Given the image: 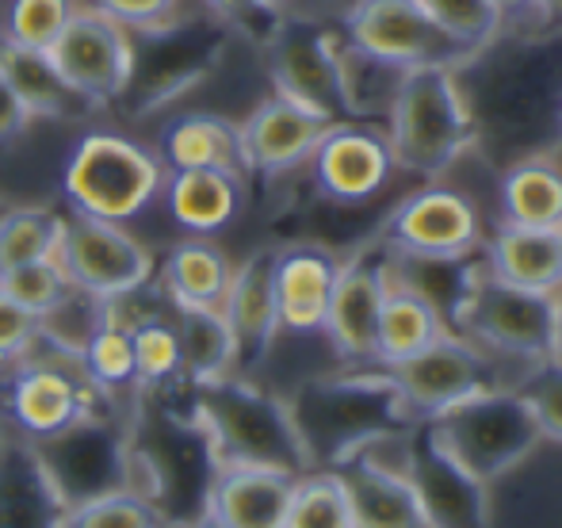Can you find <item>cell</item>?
Here are the masks:
<instances>
[{
	"mask_svg": "<svg viewBox=\"0 0 562 528\" xmlns=\"http://www.w3.org/2000/svg\"><path fill=\"white\" fill-rule=\"evenodd\" d=\"M172 326L180 337L184 383H211L234 375L237 341L218 306H172Z\"/></svg>",
	"mask_w": 562,
	"mask_h": 528,
	"instance_id": "31",
	"label": "cell"
},
{
	"mask_svg": "<svg viewBox=\"0 0 562 528\" xmlns=\"http://www.w3.org/2000/svg\"><path fill=\"white\" fill-rule=\"evenodd\" d=\"M234 276V261L207 238H184L161 257L157 280L172 306H218Z\"/></svg>",
	"mask_w": 562,
	"mask_h": 528,
	"instance_id": "28",
	"label": "cell"
},
{
	"mask_svg": "<svg viewBox=\"0 0 562 528\" xmlns=\"http://www.w3.org/2000/svg\"><path fill=\"white\" fill-rule=\"evenodd\" d=\"M340 272V257L318 241L276 249L272 257V288L280 329L288 334H322L329 311V295Z\"/></svg>",
	"mask_w": 562,
	"mask_h": 528,
	"instance_id": "20",
	"label": "cell"
},
{
	"mask_svg": "<svg viewBox=\"0 0 562 528\" xmlns=\"http://www.w3.org/2000/svg\"><path fill=\"white\" fill-rule=\"evenodd\" d=\"M165 165L149 146L119 131H89L61 165V195L69 215L131 223L161 200Z\"/></svg>",
	"mask_w": 562,
	"mask_h": 528,
	"instance_id": "5",
	"label": "cell"
},
{
	"mask_svg": "<svg viewBox=\"0 0 562 528\" xmlns=\"http://www.w3.org/2000/svg\"><path fill=\"white\" fill-rule=\"evenodd\" d=\"M386 142L394 165L437 180L479 142V120L459 89L456 69H406L386 112Z\"/></svg>",
	"mask_w": 562,
	"mask_h": 528,
	"instance_id": "4",
	"label": "cell"
},
{
	"mask_svg": "<svg viewBox=\"0 0 562 528\" xmlns=\"http://www.w3.org/2000/svg\"><path fill=\"white\" fill-rule=\"evenodd\" d=\"M437 440L482 483L509 475L540 448L543 432L517 387H497L467 398L429 422Z\"/></svg>",
	"mask_w": 562,
	"mask_h": 528,
	"instance_id": "8",
	"label": "cell"
},
{
	"mask_svg": "<svg viewBox=\"0 0 562 528\" xmlns=\"http://www.w3.org/2000/svg\"><path fill=\"white\" fill-rule=\"evenodd\" d=\"M0 74L12 85V92L20 97V104L27 108L31 120H81L92 108L61 81V74L54 69L46 50H27L0 38Z\"/></svg>",
	"mask_w": 562,
	"mask_h": 528,
	"instance_id": "27",
	"label": "cell"
},
{
	"mask_svg": "<svg viewBox=\"0 0 562 528\" xmlns=\"http://www.w3.org/2000/svg\"><path fill=\"white\" fill-rule=\"evenodd\" d=\"M398 468L417 494V506L429 528H494L490 483L463 468L437 440L429 422H414L406 437L394 440Z\"/></svg>",
	"mask_w": 562,
	"mask_h": 528,
	"instance_id": "11",
	"label": "cell"
},
{
	"mask_svg": "<svg viewBox=\"0 0 562 528\" xmlns=\"http://www.w3.org/2000/svg\"><path fill=\"white\" fill-rule=\"evenodd\" d=\"M31 115L27 108L20 104V97L12 92V85L4 81V74H0V146H12V142H20L23 134L31 131Z\"/></svg>",
	"mask_w": 562,
	"mask_h": 528,
	"instance_id": "44",
	"label": "cell"
},
{
	"mask_svg": "<svg viewBox=\"0 0 562 528\" xmlns=\"http://www.w3.org/2000/svg\"><path fill=\"white\" fill-rule=\"evenodd\" d=\"M337 475L345 483L356 528H429L409 479L398 463H386L379 448L340 463Z\"/></svg>",
	"mask_w": 562,
	"mask_h": 528,
	"instance_id": "22",
	"label": "cell"
},
{
	"mask_svg": "<svg viewBox=\"0 0 562 528\" xmlns=\"http://www.w3.org/2000/svg\"><path fill=\"white\" fill-rule=\"evenodd\" d=\"M288 406L314 471H337L352 456L406 437L414 425L386 368L306 380Z\"/></svg>",
	"mask_w": 562,
	"mask_h": 528,
	"instance_id": "1",
	"label": "cell"
},
{
	"mask_svg": "<svg viewBox=\"0 0 562 528\" xmlns=\"http://www.w3.org/2000/svg\"><path fill=\"white\" fill-rule=\"evenodd\" d=\"M551 295L502 283L486 272V265H479L459 303L451 306L448 329L486 349L490 357L525 360L532 368L551 360Z\"/></svg>",
	"mask_w": 562,
	"mask_h": 528,
	"instance_id": "7",
	"label": "cell"
},
{
	"mask_svg": "<svg viewBox=\"0 0 562 528\" xmlns=\"http://www.w3.org/2000/svg\"><path fill=\"white\" fill-rule=\"evenodd\" d=\"M203 12H211L218 23H226L229 31H249L252 20H260V8L252 0H195Z\"/></svg>",
	"mask_w": 562,
	"mask_h": 528,
	"instance_id": "45",
	"label": "cell"
},
{
	"mask_svg": "<svg viewBox=\"0 0 562 528\" xmlns=\"http://www.w3.org/2000/svg\"><path fill=\"white\" fill-rule=\"evenodd\" d=\"M414 4L471 54L486 50L505 27V15L494 8V0H414Z\"/></svg>",
	"mask_w": 562,
	"mask_h": 528,
	"instance_id": "39",
	"label": "cell"
},
{
	"mask_svg": "<svg viewBox=\"0 0 562 528\" xmlns=\"http://www.w3.org/2000/svg\"><path fill=\"white\" fill-rule=\"evenodd\" d=\"M337 77H340V100H345V120L371 123V120H386L406 69L391 66V61L375 58V54L348 43L345 35H337Z\"/></svg>",
	"mask_w": 562,
	"mask_h": 528,
	"instance_id": "32",
	"label": "cell"
},
{
	"mask_svg": "<svg viewBox=\"0 0 562 528\" xmlns=\"http://www.w3.org/2000/svg\"><path fill=\"white\" fill-rule=\"evenodd\" d=\"M386 372H391L394 387L406 402L409 422H437L440 414H448L459 402L509 387L497 360L474 341L451 334V329L445 337H437L429 349L386 368Z\"/></svg>",
	"mask_w": 562,
	"mask_h": 528,
	"instance_id": "10",
	"label": "cell"
},
{
	"mask_svg": "<svg viewBox=\"0 0 562 528\" xmlns=\"http://www.w3.org/2000/svg\"><path fill=\"white\" fill-rule=\"evenodd\" d=\"M502 215L509 226L562 231V165L543 154L509 165L502 177Z\"/></svg>",
	"mask_w": 562,
	"mask_h": 528,
	"instance_id": "30",
	"label": "cell"
},
{
	"mask_svg": "<svg viewBox=\"0 0 562 528\" xmlns=\"http://www.w3.org/2000/svg\"><path fill=\"white\" fill-rule=\"evenodd\" d=\"M379 241L414 261H467L482 249V218L459 188L429 184L386 215Z\"/></svg>",
	"mask_w": 562,
	"mask_h": 528,
	"instance_id": "15",
	"label": "cell"
},
{
	"mask_svg": "<svg viewBox=\"0 0 562 528\" xmlns=\"http://www.w3.org/2000/svg\"><path fill=\"white\" fill-rule=\"evenodd\" d=\"M551 303H555V318H551V360L562 364V288L551 295Z\"/></svg>",
	"mask_w": 562,
	"mask_h": 528,
	"instance_id": "47",
	"label": "cell"
},
{
	"mask_svg": "<svg viewBox=\"0 0 562 528\" xmlns=\"http://www.w3.org/2000/svg\"><path fill=\"white\" fill-rule=\"evenodd\" d=\"M58 528H177L149 498L131 491H112L100 498L61 509Z\"/></svg>",
	"mask_w": 562,
	"mask_h": 528,
	"instance_id": "37",
	"label": "cell"
},
{
	"mask_svg": "<svg viewBox=\"0 0 562 528\" xmlns=\"http://www.w3.org/2000/svg\"><path fill=\"white\" fill-rule=\"evenodd\" d=\"M157 161L165 165V172L177 169H226V172H245L241 157V131L234 120L215 112H180L157 131Z\"/></svg>",
	"mask_w": 562,
	"mask_h": 528,
	"instance_id": "25",
	"label": "cell"
},
{
	"mask_svg": "<svg viewBox=\"0 0 562 528\" xmlns=\"http://www.w3.org/2000/svg\"><path fill=\"white\" fill-rule=\"evenodd\" d=\"M43 337V326L31 311H23L15 299H8L0 291V380L12 372L15 364L31 357V349Z\"/></svg>",
	"mask_w": 562,
	"mask_h": 528,
	"instance_id": "42",
	"label": "cell"
},
{
	"mask_svg": "<svg viewBox=\"0 0 562 528\" xmlns=\"http://www.w3.org/2000/svg\"><path fill=\"white\" fill-rule=\"evenodd\" d=\"M184 387L188 417L207 440L215 468H272L288 475L314 471L288 398L268 395L241 375Z\"/></svg>",
	"mask_w": 562,
	"mask_h": 528,
	"instance_id": "2",
	"label": "cell"
},
{
	"mask_svg": "<svg viewBox=\"0 0 562 528\" xmlns=\"http://www.w3.org/2000/svg\"><path fill=\"white\" fill-rule=\"evenodd\" d=\"M249 177L226 169H177L165 172L161 200L169 218L188 238H211L226 231L245 207Z\"/></svg>",
	"mask_w": 562,
	"mask_h": 528,
	"instance_id": "23",
	"label": "cell"
},
{
	"mask_svg": "<svg viewBox=\"0 0 562 528\" xmlns=\"http://www.w3.org/2000/svg\"><path fill=\"white\" fill-rule=\"evenodd\" d=\"M0 215H4V200H0Z\"/></svg>",
	"mask_w": 562,
	"mask_h": 528,
	"instance_id": "52",
	"label": "cell"
},
{
	"mask_svg": "<svg viewBox=\"0 0 562 528\" xmlns=\"http://www.w3.org/2000/svg\"><path fill=\"white\" fill-rule=\"evenodd\" d=\"M283 528H356L337 471H306L295 479Z\"/></svg>",
	"mask_w": 562,
	"mask_h": 528,
	"instance_id": "36",
	"label": "cell"
},
{
	"mask_svg": "<svg viewBox=\"0 0 562 528\" xmlns=\"http://www.w3.org/2000/svg\"><path fill=\"white\" fill-rule=\"evenodd\" d=\"M272 97L299 104L326 123L345 120L337 77V35L314 20H280L265 38Z\"/></svg>",
	"mask_w": 562,
	"mask_h": 528,
	"instance_id": "14",
	"label": "cell"
},
{
	"mask_svg": "<svg viewBox=\"0 0 562 528\" xmlns=\"http://www.w3.org/2000/svg\"><path fill=\"white\" fill-rule=\"evenodd\" d=\"M482 265L502 283L555 295L562 288V231L502 223L494 238L482 241Z\"/></svg>",
	"mask_w": 562,
	"mask_h": 528,
	"instance_id": "26",
	"label": "cell"
},
{
	"mask_svg": "<svg viewBox=\"0 0 562 528\" xmlns=\"http://www.w3.org/2000/svg\"><path fill=\"white\" fill-rule=\"evenodd\" d=\"M119 322L131 329L138 391H161L169 383H184V360H180V337L172 318H165V314H142V318H119Z\"/></svg>",
	"mask_w": 562,
	"mask_h": 528,
	"instance_id": "33",
	"label": "cell"
},
{
	"mask_svg": "<svg viewBox=\"0 0 562 528\" xmlns=\"http://www.w3.org/2000/svg\"><path fill=\"white\" fill-rule=\"evenodd\" d=\"M229 27L203 12L192 0V12H172L154 27L131 31V81H126L119 104L131 115L146 120L161 108L177 104L180 97L203 85L218 69L226 50Z\"/></svg>",
	"mask_w": 562,
	"mask_h": 528,
	"instance_id": "3",
	"label": "cell"
},
{
	"mask_svg": "<svg viewBox=\"0 0 562 528\" xmlns=\"http://www.w3.org/2000/svg\"><path fill=\"white\" fill-rule=\"evenodd\" d=\"M108 402L112 398H104L89 383L81 357L54 349L43 337L31 357L0 380V417L15 432H23L27 445L50 440L85 417L104 414Z\"/></svg>",
	"mask_w": 562,
	"mask_h": 528,
	"instance_id": "6",
	"label": "cell"
},
{
	"mask_svg": "<svg viewBox=\"0 0 562 528\" xmlns=\"http://www.w3.org/2000/svg\"><path fill=\"white\" fill-rule=\"evenodd\" d=\"M528 15L536 20V31H543V35H562V0H536Z\"/></svg>",
	"mask_w": 562,
	"mask_h": 528,
	"instance_id": "46",
	"label": "cell"
},
{
	"mask_svg": "<svg viewBox=\"0 0 562 528\" xmlns=\"http://www.w3.org/2000/svg\"><path fill=\"white\" fill-rule=\"evenodd\" d=\"M69 288H74V283H69V276L61 272L58 257H50V261H31V265L0 272V291H4L8 299H15L23 311L35 314V318L50 314L54 306L69 295Z\"/></svg>",
	"mask_w": 562,
	"mask_h": 528,
	"instance_id": "40",
	"label": "cell"
},
{
	"mask_svg": "<svg viewBox=\"0 0 562 528\" xmlns=\"http://www.w3.org/2000/svg\"><path fill=\"white\" fill-rule=\"evenodd\" d=\"M177 528H229L226 521H218L211 509H203V514H195L192 521H184V525H177Z\"/></svg>",
	"mask_w": 562,
	"mask_h": 528,
	"instance_id": "49",
	"label": "cell"
},
{
	"mask_svg": "<svg viewBox=\"0 0 562 528\" xmlns=\"http://www.w3.org/2000/svg\"><path fill=\"white\" fill-rule=\"evenodd\" d=\"M85 8H97L108 20L123 23L126 31H142L154 27V23L169 20L180 8V0H81Z\"/></svg>",
	"mask_w": 562,
	"mask_h": 528,
	"instance_id": "43",
	"label": "cell"
},
{
	"mask_svg": "<svg viewBox=\"0 0 562 528\" xmlns=\"http://www.w3.org/2000/svg\"><path fill=\"white\" fill-rule=\"evenodd\" d=\"M517 395L532 409L543 440H559L562 445V364H555V360L532 364L525 380L517 383Z\"/></svg>",
	"mask_w": 562,
	"mask_h": 528,
	"instance_id": "41",
	"label": "cell"
},
{
	"mask_svg": "<svg viewBox=\"0 0 562 528\" xmlns=\"http://www.w3.org/2000/svg\"><path fill=\"white\" fill-rule=\"evenodd\" d=\"M445 334H448V322H445V314L437 311V303L425 299L422 291L391 280L383 314H379L375 364L379 368L402 364V360L417 357V352L429 349V345Z\"/></svg>",
	"mask_w": 562,
	"mask_h": 528,
	"instance_id": "29",
	"label": "cell"
},
{
	"mask_svg": "<svg viewBox=\"0 0 562 528\" xmlns=\"http://www.w3.org/2000/svg\"><path fill=\"white\" fill-rule=\"evenodd\" d=\"M237 131H241L245 172L272 180L311 161L314 146L329 131V123L283 97H268L252 108L249 120L237 123Z\"/></svg>",
	"mask_w": 562,
	"mask_h": 528,
	"instance_id": "19",
	"label": "cell"
},
{
	"mask_svg": "<svg viewBox=\"0 0 562 528\" xmlns=\"http://www.w3.org/2000/svg\"><path fill=\"white\" fill-rule=\"evenodd\" d=\"M386 291H391V249L383 241H371L356 249L348 261H340L322 334L329 337L345 364H375L379 314H383Z\"/></svg>",
	"mask_w": 562,
	"mask_h": 528,
	"instance_id": "17",
	"label": "cell"
},
{
	"mask_svg": "<svg viewBox=\"0 0 562 528\" xmlns=\"http://www.w3.org/2000/svg\"><path fill=\"white\" fill-rule=\"evenodd\" d=\"M27 448L38 475L46 479L50 494L66 509L77 506V502L100 498V494L126 491L131 425L108 417V409L69 425L58 437L38 440V445Z\"/></svg>",
	"mask_w": 562,
	"mask_h": 528,
	"instance_id": "9",
	"label": "cell"
},
{
	"mask_svg": "<svg viewBox=\"0 0 562 528\" xmlns=\"http://www.w3.org/2000/svg\"><path fill=\"white\" fill-rule=\"evenodd\" d=\"M532 4H536V0H494V8L505 15V20H509V15H525V12H532Z\"/></svg>",
	"mask_w": 562,
	"mask_h": 528,
	"instance_id": "48",
	"label": "cell"
},
{
	"mask_svg": "<svg viewBox=\"0 0 562 528\" xmlns=\"http://www.w3.org/2000/svg\"><path fill=\"white\" fill-rule=\"evenodd\" d=\"M46 54H50L61 81H66L92 112L119 104L126 81H131V54H134L131 31H126L123 23L108 20L97 8L77 4L66 31H61L58 43Z\"/></svg>",
	"mask_w": 562,
	"mask_h": 528,
	"instance_id": "16",
	"label": "cell"
},
{
	"mask_svg": "<svg viewBox=\"0 0 562 528\" xmlns=\"http://www.w3.org/2000/svg\"><path fill=\"white\" fill-rule=\"evenodd\" d=\"M314 188L326 195L329 203L340 207H356V203L375 200L394 177V149L386 142V131L375 123H356L340 120L329 123L322 142L311 154Z\"/></svg>",
	"mask_w": 562,
	"mask_h": 528,
	"instance_id": "18",
	"label": "cell"
},
{
	"mask_svg": "<svg viewBox=\"0 0 562 528\" xmlns=\"http://www.w3.org/2000/svg\"><path fill=\"white\" fill-rule=\"evenodd\" d=\"M295 479L272 468H215L207 509L229 528H283Z\"/></svg>",
	"mask_w": 562,
	"mask_h": 528,
	"instance_id": "24",
	"label": "cell"
},
{
	"mask_svg": "<svg viewBox=\"0 0 562 528\" xmlns=\"http://www.w3.org/2000/svg\"><path fill=\"white\" fill-rule=\"evenodd\" d=\"M345 38L398 69H459L474 58L414 0H352Z\"/></svg>",
	"mask_w": 562,
	"mask_h": 528,
	"instance_id": "13",
	"label": "cell"
},
{
	"mask_svg": "<svg viewBox=\"0 0 562 528\" xmlns=\"http://www.w3.org/2000/svg\"><path fill=\"white\" fill-rule=\"evenodd\" d=\"M58 265L77 291L100 303H119L146 291L157 268L154 254L126 226L89 215H66Z\"/></svg>",
	"mask_w": 562,
	"mask_h": 528,
	"instance_id": "12",
	"label": "cell"
},
{
	"mask_svg": "<svg viewBox=\"0 0 562 528\" xmlns=\"http://www.w3.org/2000/svg\"><path fill=\"white\" fill-rule=\"evenodd\" d=\"M272 257L276 249H257L241 265H234L229 288L218 303L229 334L237 341V364H260L280 334V311H276L272 288Z\"/></svg>",
	"mask_w": 562,
	"mask_h": 528,
	"instance_id": "21",
	"label": "cell"
},
{
	"mask_svg": "<svg viewBox=\"0 0 562 528\" xmlns=\"http://www.w3.org/2000/svg\"><path fill=\"white\" fill-rule=\"evenodd\" d=\"M66 215L54 207H4L0 215V272L58 257Z\"/></svg>",
	"mask_w": 562,
	"mask_h": 528,
	"instance_id": "34",
	"label": "cell"
},
{
	"mask_svg": "<svg viewBox=\"0 0 562 528\" xmlns=\"http://www.w3.org/2000/svg\"><path fill=\"white\" fill-rule=\"evenodd\" d=\"M81 368L89 375V383L100 391L104 398H119L123 391L138 387L134 380V345H131V329L108 311V318L100 322L97 334L85 341L81 349Z\"/></svg>",
	"mask_w": 562,
	"mask_h": 528,
	"instance_id": "35",
	"label": "cell"
},
{
	"mask_svg": "<svg viewBox=\"0 0 562 528\" xmlns=\"http://www.w3.org/2000/svg\"><path fill=\"white\" fill-rule=\"evenodd\" d=\"M252 4H257V8H260V12H265V15H280L283 8L291 4V0H252Z\"/></svg>",
	"mask_w": 562,
	"mask_h": 528,
	"instance_id": "50",
	"label": "cell"
},
{
	"mask_svg": "<svg viewBox=\"0 0 562 528\" xmlns=\"http://www.w3.org/2000/svg\"><path fill=\"white\" fill-rule=\"evenodd\" d=\"M4 448H8V437H4V417H0V460H4Z\"/></svg>",
	"mask_w": 562,
	"mask_h": 528,
	"instance_id": "51",
	"label": "cell"
},
{
	"mask_svg": "<svg viewBox=\"0 0 562 528\" xmlns=\"http://www.w3.org/2000/svg\"><path fill=\"white\" fill-rule=\"evenodd\" d=\"M74 12L77 0H8L0 12V38L27 50H50Z\"/></svg>",
	"mask_w": 562,
	"mask_h": 528,
	"instance_id": "38",
	"label": "cell"
}]
</instances>
